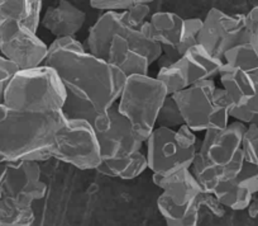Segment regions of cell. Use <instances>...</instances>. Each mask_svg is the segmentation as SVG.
Segmentation results:
<instances>
[{"mask_svg": "<svg viewBox=\"0 0 258 226\" xmlns=\"http://www.w3.org/2000/svg\"><path fill=\"white\" fill-rule=\"evenodd\" d=\"M44 65L56 71L66 92L103 112L115 106L126 78L108 61L84 52H54Z\"/></svg>", "mask_w": 258, "mask_h": 226, "instance_id": "cell-1", "label": "cell"}, {"mask_svg": "<svg viewBox=\"0 0 258 226\" xmlns=\"http://www.w3.org/2000/svg\"><path fill=\"white\" fill-rule=\"evenodd\" d=\"M64 122L62 112L32 115L7 109L0 121V163H41L51 159L56 135Z\"/></svg>", "mask_w": 258, "mask_h": 226, "instance_id": "cell-2", "label": "cell"}, {"mask_svg": "<svg viewBox=\"0 0 258 226\" xmlns=\"http://www.w3.org/2000/svg\"><path fill=\"white\" fill-rule=\"evenodd\" d=\"M245 125L230 122L223 130L204 132L190 170L204 193L237 178L244 165L242 140Z\"/></svg>", "mask_w": 258, "mask_h": 226, "instance_id": "cell-3", "label": "cell"}, {"mask_svg": "<svg viewBox=\"0 0 258 226\" xmlns=\"http://www.w3.org/2000/svg\"><path fill=\"white\" fill-rule=\"evenodd\" d=\"M68 92L53 69L42 65L17 73L4 96L8 111L51 115L62 111Z\"/></svg>", "mask_w": 258, "mask_h": 226, "instance_id": "cell-4", "label": "cell"}, {"mask_svg": "<svg viewBox=\"0 0 258 226\" xmlns=\"http://www.w3.org/2000/svg\"><path fill=\"white\" fill-rule=\"evenodd\" d=\"M167 97L166 88L155 76L135 75L126 78L116 108L128 121L138 140L146 143L153 132L158 112Z\"/></svg>", "mask_w": 258, "mask_h": 226, "instance_id": "cell-5", "label": "cell"}, {"mask_svg": "<svg viewBox=\"0 0 258 226\" xmlns=\"http://www.w3.org/2000/svg\"><path fill=\"white\" fill-rule=\"evenodd\" d=\"M178 106L185 125L194 132L223 130L230 123V104L214 80L188 86L172 96Z\"/></svg>", "mask_w": 258, "mask_h": 226, "instance_id": "cell-6", "label": "cell"}, {"mask_svg": "<svg viewBox=\"0 0 258 226\" xmlns=\"http://www.w3.org/2000/svg\"><path fill=\"white\" fill-rule=\"evenodd\" d=\"M197 133L182 126L178 130L155 128L146 141V158L152 174L167 175L190 169L199 149Z\"/></svg>", "mask_w": 258, "mask_h": 226, "instance_id": "cell-7", "label": "cell"}, {"mask_svg": "<svg viewBox=\"0 0 258 226\" xmlns=\"http://www.w3.org/2000/svg\"><path fill=\"white\" fill-rule=\"evenodd\" d=\"M52 158L80 170H96L103 160L91 126L84 121L69 120L57 132Z\"/></svg>", "mask_w": 258, "mask_h": 226, "instance_id": "cell-8", "label": "cell"}, {"mask_svg": "<svg viewBox=\"0 0 258 226\" xmlns=\"http://www.w3.org/2000/svg\"><path fill=\"white\" fill-rule=\"evenodd\" d=\"M160 44L151 41L141 31L126 32L115 36L109 50L108 63L118 69L125 78L148 75L151 65L162 58Z\"/></svg>", "mask_w": 258, "mask_h": 226, "instance_id": "cell-9", "label": "cell"}, {"mask_svg": "<svg viewBox=\"0 0 258 226\" xmlns=\"http://www.w3.org/2000/svg\"><path fill=\"white\" fill-rule=\"evenodd\" d=\"M90 126L99 141L103 160L126 158L142 151L145 143L136 138L128 121L119 113L116 104L98 112Z\"/></svg>", "mask_w": 258, "mask_h": 226, "instance_id": "cell-10", "label": "cell"}, {"mask_svg": "<svg viewBox=\"0 0 258 226\" xmlns=\"http://www.w3.org/2000/svg\"><path fill=\"white\" fill-rule=\"evenodd\" d=\"M47 51L48 44L19 22L7 19L0 23V55L19 71L44 65Z\"/></svg>", "mask_w": 258, "mask_h": 226, "instance_id": "cell-11", "label": "cell"}, {"mask_svg": "<svg viewBox=\"0 0 258 226\" xmlns=\"http://www.w3.org/2000/svg\"><path fill=\"white\" fill-rule=\"evenodd\" d=\"M243 43H248L244 14H228L217 8L208 12L203 19L199 46L224 61L228 51Z\"/></svg>", "mask_w": 258, "mask_h": 226, "instance_id": "cell-12", "label": "cell"}, {"mask_svg": "<svg viewBox=\"0 0 258 226\" xmlns=\"http://www.w3.org/2000/svg\"><path fill=\"white\" fill-rule=\"evenodd\" d=\"M41 166L33 161L0 163V192L32 207L36 201L46 196L47 186L41 179Z\"/></svg>", "mask_w": 258, "mask_h": 226, "instance_id": "cell-13", "label": "cell"}, {"mask_svg": "<svg viewBox=\"0 0 258 226\" xmlns=\"http://www.w3.org/2000/svg\"><path fill=\"white\" fill-rule=\"evenodd\" d=\"M220 88L230 104V118L248 126L258 115V85L243 71L224 64L219 74Z\"/></svg>", "mask_w": 258, "mask_h": 226, "instance_id": "cell-14", "label": "cell"}, {"mask_svg": "<svg viewBox=\"0 0 258 226\" xmlns=\"http://www.w3.org/2000/svg\"><path fill=\"white\" fill-rule=\"evenodd\" d=\"M183 21L173 12H156L143 24L141 32L151 41L160 44L163 55L158 61L163 60L161 66L168 65L177 61V49L182 36Z\"/></svg>", "mask_w": 258, "mask_h": 226, "instance_id": "cell-15", "label": "cell"}, {"mask_svg": "<svg viewBox=\"0 0 258 226\" xmlns=\"http://www.w3.org/2000/svg\"><path fill=\"white\" fill-rule=\"evenodd\" d=\"M86 21L85 12L70 2L59 0L54 6L48 7L42 14L41 26L53 34L54 38L75 37Z\"/></svg>", "mask_w": 258, "mask_h": 226, "instance_id": "cell-16", "label": "cell"}, {"mask_svg": "<svg viewBox=\"0 0 258 226\" xmlns=\"http://www.w3.org/2000/svg\"><path fill=\"white\" fill-rule=\"evenodd\" d=\"M131 31L126 28L121 13L105 12L89 29L86 38V51L101 60H108L109 50L115 36H124Z\"/></svg>", "mask_w": 258, "mask_h": 226, "instance_id": "cell-17", "label": "cell"}, {"mask_svg": "<svg viewBox=\"0 0 258 226\" xmlns=\"http://www.w3.org/2000/svg\"><path fill=\"white\" fill-rule=\"evenodd\" d=\"M177 64L185 74L188 86L214 80V78L219 76L220 70L224 66L222 59H218L199 44L186 51L178 59Z\"/></svg>", "mask_w": 258, "mask_h": 226, "instance_id": "cell-18", "label": "cell"}, {"mask_svg": "<svg viewBox=\"0 0 258 226\" xmlns=\"http://www.w3.org/2000/svg\"><path fill=\"white\" fill-rule=\"evenodd\" d=\"M152 180L163 195L178 206L191 205L204 193L190 169H181L167 175L152 174Z\"/></svg>", "mask_w": 258, "mask_h": 226, "instance_id": "cell-19", "label": "cell"}, {"mask_svg": "<svg viewBox=\"0 0 258 226\" xmlns=\"http://www.w3.org/2000/svg\"><path fill=\"white\" fill-rule=\"evenodd\" d=\"M42 0H0V22L17 21L37 33L42 21Z\"/></svg>", "mask_w": 258, "mask_h": 226, "instance_id": "cell-20", "label": "cell"}, {"mask_svg": "<svg viewBox=\"0 0 258 226\" xmlns=\"http://www.w3.org/2000/svg\"><path fill=\"white\" fill-rule=\"evenodd\" d=\"M148 169L146 153L138 151L126 158L115 160H101L96 172L105 177L118 178L121 180H132L140 177Z\"/></svg>", "mask_w": 258, "mask_h": 226, "instance_id": "cell-21", "label": "cell"}, {"mask_svg": "<svg viewBox=\"0 0 258 226\" xmlns=\"http://www.w3.org/2000/svg\"><path fill=\"white\" fill-rule=\"evenodd\" d=\"M34 222L33 207H28L13 198H0V226H32Z\"/></svg>", "mask_w": 258, "mask_h": 226, "instance_id": "cell-22", "label": "cell"}, {"mask_svg": "<svg viewBox=\"0 0 258 226\" xmlns=\"http://www.w3.org/2000/svg\"><path fill=\"white\" fill-rule=\"evenodd\" d=\"M224 64L247 74L258 85V56L248 43L239 44L224 56Z\"/></svg>", "mask_w": 258, "mask_h": 226, "instance_id": "cell-23", "label": "cell"}, {"mask_svg": "<svg viewBox=\"0 0 258 226\" xmlns=\"http://www.w3.org/2000/svg\"><path fill=\"white\" fill-rule=\"evenodd\" d=\"M213 195L222 203L223 207L230 208L233 211L247 210L254 197L247 190L238 186L234 179L220 185Z\"/></svg>", "mask_w": 258, "mask_h": 226, "instance_id": "cell-24", "label": "cell"}, {"mask_svg": "<svg viewBox=\"0 0 258 226\" xmlns=\"http://www.w3.org/2000/svg\"><path fill=\"white\" fill-rule=\"evenodd\" d=\"M155 78L163 84L168 97L175 96V94L188 88L185 74L177 64V61L168 64V65L160 66L157 75Z\"/></svg>", "mask_w": 258, "mask_h": 226, "instance_id": "cell-25", "label": "cell"}, {"mask_svg": "<svg viewBox=\"0 0 258 226\" xmlns=\"http://www.w3.org/2000/svg\"><path fill=\"white\" fill-rule=\"evenodd\" d=\"M185 126V120L181 115L178 106L176 104L172 97H167L158 112L156 120V128H165V130H178Z\"/></svg>", "mask_w": 258, "mask_h": 226, "instance_id": "cell-26", "label": "cell"}, {"mask_svg": "<svg viewBox=\"0 0 258 226\" xmlns=\"http://www.w3.org/2000/svg\"><path fill=\"white\" fill-rule=\"evenodd\" d=\"M202 26V18H187L183 21L182 36H181V41L177 49L178 58H181L186 51L199 44V34Z\"/></svg>", "mask_w": 258, "mask_h": 226, "instance_id": "cell-27", "label": "cell"}, {"mask_svg": "<svg viewBox=\"0 0 258 226\" xmlns=\"http://www.w3.org/2000/svg\"><path fill=\"white\" fill-rule=\"evenodd\" d=\"M121 16H123V21L125 23L126 28L133 29V31H141L143 24L152 16L151 14L150 2L138 0L136 6H133L129 11L121 13Z\"/></svg>", "mask_w": 258, "mask_h": 226, "instance_id": "cell-28", "label": "cell"}, {"mask_svg": "<svg viewBox=\"0 0 258 226\" xmlns=\"http://www.w3.org/2000/svg\"><path fill=\"white\" fill-rule=\"evenodd\" d=\"M244 161L258 168V125L245 126L242 140Z\"/></svg>", "mask_w": 258, "mask_h": 226, "instance_id": "cell-29", "label": "cell"}, {"mask_svg": "<svg viewBox=\"0 0 258 226\" xmlns=\"http://www.w3.org/2000/svg\"><path fill=\"white\" fill-rule=\"evenodd\" d=\"M234 182L255 196L258 193V168L244 161V165L237 178H234Z\"/></svg>", "mask_w": 258, "mask_h": 226, "instance_id": "cell-30", "label": "cell"}, {"mask_svg": "<svg viewBox=\"0 0 258 226\" xmlns=\"http://www.w3.org/2000/svg\"><path fill=\"white\" fill-rule=\"evenodd\" d=\"M137 2L138 0H90V7L103 13L105 12L124 13L136 6Z\"/></svg>", "mask_w": 258, "mask_h": 226, "instance_id": "cell-31", "label": "cell"}, {"mask_svg": "<svg viewBox=\"0 0 258 226\" xmlns=\"http://www.w3.org/2000/svg\"><path fill=\"white\" fill-rule=\"evenodd\" d=\"M244 19L247 42L258 56V4L244 14Z\"/></svg>", "mask_w": 258, "mask_h": 226, "instance_id": "cell-32", "label": "cell"}, {"mask_svg": "<svg viewBox=\"0 0 258 226\" xmlns=\"http://www.w3.org/2000/svg\"><path fill=\"white\" fill-rule=\"evenodd\" d=\"M18 71L19 69L13 63L0 55V104H3L7 89Z\"/></svg>", "mask_w": 258, "mask_h": 226, "instance_id": "cell-33", "label": "cell"}, {"mask_svg": "<svg viewBox=\"0 0 258 226\" xmlns=\"http://www.w3.org/2000/svg\"><path fill=\"white\" fill-rule=\"evenodd\" d=\"M64 51L84 52L86 51V47L84 46L83 42L76 39L75 37H61V38H54L53 41L48 44L47 56L51 54H54V52H64Z\"/></svg>", "mask_w": 258, "mask_h": 226, "instance_id": "cell-34", "label": "cell"}, {"mask_svg": "<svg viewBox=\"0 0 258 226\" xmlns=\"http://www.w3.org/2000/svg\"><path fill=\"white\" fill-rule=\"evenodd\" d=\"M199 205L200 207L205 206V207L209 208L218 217H222L225 212V208L223 207L222 203L217 200V197L213 193H203L199 197Z\"/></svg>", "mask_w": 258, "mask_h": 226, "instance_id": "cell-35", "label": "cell"}, {"mask_svg": "<svg viewBox=\"0 0 258 226\" xmlns=\"http://www.w3.org/2000/svg\"><path fill=\"white\" fill-rule=\"evenodd\" d=\"M250 125H258V115L255 116V118H254V120H253V122L250 123Z\"/></svg>", "mask_w": 258, "mask_h": 226, "instance_id": "cell-36", "label": "cell"}, {"mask_svg": "<svg viewBox=\"0 0 258 226\" xmlns=\"http://www.w3.org/2000/svg\"><path fill=\"white\" fill-rule=\"evenodd\" d=\"M0 198H2V192H0Z\"/></svg>", "mask_w": 258, "mask_h": 226, "instance_id": "cell-37", "label": "cell"}, {"mask_svg": "<svg viewBox=\"0 0 258 226\" xmlns=\"http://www.w3.org/2000/svg\"><path fill=\"white\" fill-rule=\"evenodd\" d=\"M0 23H2V22H0Z\"/></svg>", "mask_w": 258, "mask_h": 226, "instance_id": "cell-38", "label": "cell"}]
</instances>
